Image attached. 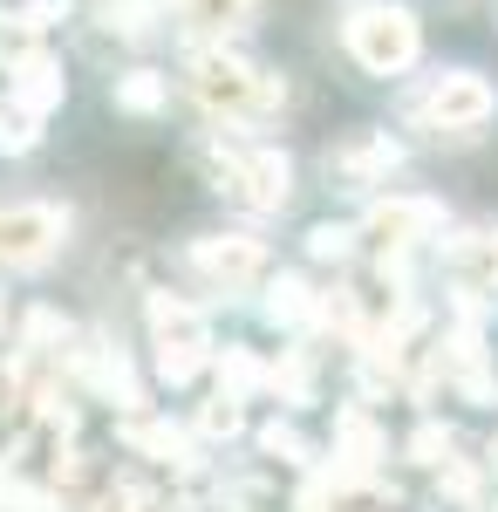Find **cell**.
Returning <instances> with one entry per match:
<instances>
[{"label":"cell","instance_id":"cell-5","mask_svg":"<svg viewBox=\"0 0 498 512\" xmlns=\"http://www.w3.org/2000/svg\"><path fill=\"white\" fill-rule=\"evenodd\" d=\"M69 233L62 205H7L0 212V267H41Z\"/></svg>","mask_w":498,"mask_h":512},{"label":"cell","instance_id":"cell-4","mask_svg":"<svg viewBox=\"0 0 498 512\" xmlns=\"http://www.w3.org/2000/svg\"><path fill=\"white\" fill-rule=\"evenodd\" d=\"M151 335H157V369L171 376V383H192L198 369H205V349H212V328L185 308V301H171V294H157L151 301Z\"/></svg>","mask_w":498,"mask_h":512},{"label":"cell","instance_id":"cell-8","mask_svg":"<svg viewBox=\"0 0 498 512\" xmlns=\"http://www.w3.org/2000/svg\"><path fill=\"white\" fill-rule=\"evenodd\" d=\"M444 226V205H430V198H389L369 212V239H383V246H417Z\"/></svg>","mask_w":498,"mask_h":512},{"label":"cell","instance_id":"cell-19","mask_svg":"<svg viewBox=\"0 0 498 512\" xmlns=\"http://www.w3.org/2000/svg\"><path fill=\"white\" fill-rule=\"evenodd\" d=\"M348 239H355L348 226H314V233H307V246H314L321 260H342V253H348Z\"/></svg>","mask_w":498,"mask_h":512},{"label":"cell","instance_id":"cell-3","mask_svg":"<svg viewBox=\"0 0 498 512\" xmlns=\"http://www.w3.org/2000/svg\"><path fill=\"white\" fill-rule=\"evenodd\" d=\"M417 14H403V7H362L355 21H348V55L369 69V76H396V69H410L417 62Z\"/></svg>","mask_w":498,"mask_h":512},{"label":"cell","instance_id":"cell-9","mask_svg":"<svg viewBox=\"0 0 498 512\" xmlns=\"http://www.w3.org/2000/svg\"><path fill=\"white\" fill-rule=\"evenodd\" d=\"M451 280H458L464 294H498V226L464 233L451 246Z\"/></svg>","mask_w":498,"mask_h":512},{"label":"cell","instance_id":"cell-14","mask_svg":"<svg viewBox=\"0 0 498 512\" xmlns=\"http://www.w3.org/2000/svg\"><path fill=\"white\" fill-rule=\"evenodd\" d=\"M116 103H123V110H164V76H151V69L123 76L116 82Z\"/></svg>","mask_w":498,"mask_h":512},{"label":"cell","instance_id":"cell-11","mask_svg":"<svg viewBox=\"0 0 498 512\" xmlns=\"http://www.w3.org/2000/svg\"><path fill=\"white\" fill-rule=\"evenodd\" d=\"M335 171L355 178V185H362V178H389V171H396V144H389L383 130H362V137H348L342 151H335Z\"/></svg>","mask_w":498,"mask_h":512},{"label":"cell","instance_id":"cell-17","mask_svg":"<svg viewBox=\"0 0 498 512\" xmlns=\"http://www.w3.org/2000/svg\"><path fill=\"white\" fill-rule=\"evenodd\" d=\"M198 424H205V437H232V431H239V396L205 403V417H198Z\"/></svg>","mask_w":498,"mask_h":512},{"label":"cell","instance_id":"cell-1","mask_svg":"<svg viewBox=\"0 0 498 512\" xmlns=\"http://www.w3.org/2000/svg\"><path fill=\"white\" fill-rule=\"evenodd\" d=\"M192 96L205 103V110L232 117V123H246V117H267V110H280V82H273V76H260L253 62L226 55V48H205V55H192Z\"/></svg>","mask_w":498,"mask_h":512},{"label":"cell","instance_id":"cell-13","mask_svg":"<svg viewBox=\"0 0 498 512\" xmlns=\"http://www.w3.org/2000/svg\"><path fill=\"white\" fill-rule=\"evenodd\" d=\"M123 444H130V451H151L164 465H185V437L164 431V424H123Z\"/></svg>","mask_w":498,"mask_h":512},{"label":"cell","instance_id":"cell-7","mask_svg":"<svg viewBox=\"0 0 498 512\" xmlns=\"http://www.w3.org/2000/svg\"><path fill=\"white\" fill-rule=\"evenodd\" d=\"M430 123H444V130H478V123L498 110V96H492V82L485 76H444L437 89H430Z\"/></svg>","mask_w":498,"mask_h":512},{"label":"cell","instance_id":"cell-21","mask_svg":"<svg viewBox=\"0 0 498 512\" xmlns=\"http://www.w3.org/2000/svg\"><path fill=\"white\" fill-rule=\"evenodd\" d=\"M444 444H451L444 431H417V458H423V465H437V451H444Z\"/></svg>","mask_w":498,"mask_h":512},{"label":"cell","instance_id":"cell-10","mask_svg":"<svg viewBox=\"0 0 498 512\" xmlns=\"http://www.w3.org/2000/svg\"><path fill=\"white\" fill-rule=\"evenodd\" d=\"M7 96H14V110H21V117H48V110L62 103V76H55V62L28 55L21 69H7Z\"/></svg>","mask_w":498,"mask_h":512},{"label":"cell","instance_id":"cell-16","mask_svg":"<svg viewBox=\"0 0 498 512\" xmlns=\"http://www.w3.org/2000/svg\"><path fill=\"white\" fill-rule=\"evenodd\" d=\"M267 315H273V321H301V315H307V287H301L294 274H280V280H273Z\"/></svg>","mask_w":498,"mask_h":512},{"label":"cell","instance_id":"cell-18","mask_svg":"<svg viewBox=\"0 0 498 512\" xmlns=\"http://www.w3.org/2000/svg\"><path fill=\"white\" fill-rule=\"evenodd\" d=\"M96 512H157V499H151V492H137V485H116V492L96 499Z\"/></svg>","mask_w":498,"mask_h":512},{"label":"cell","instance_id":"cell-15","mask_svg":"<svg viewBox=\"0 0 498 512\" xmlns=\"http://www.w3.org/2000/svg\"><path fill=\"white\" fill-rule=\"evenodd\" d=\"M157 14V0H103V28H116V35H144Z\"/></svg>","mask_w":498,"mask_h":512},{"label":"cell","instance_id":"cell-20","mask_svg":"<svg viewBox=\"0 0 498 512\" xmlns=\"http://www.w3.org/2000/svg\"><path fill=\"white\" fill-rule=\"evenodd\" d=\"M260 444H267L273 458H307V444H301V431H287V424H267V437H260Z\"/></svg>","mask_w":498,"mask_h":512},{"label":"cell","instance_id":"cell-6","mask_svg":"<svg viewBox=\"0 0 498 512\" xmlns=\"http://www.w3.org/2000/svg\"><path fill=\"white\" fill-rule=\"evenodd\" d=\"M192 267L205 280H212V287H253V280L267 274V246H260V239H239V233H219V239H198L192 246Z\"/></svg>","mask_w":498,"mask_h":512},{"label":"cell","instance_id":"cell-2","mask_svg":"<svg viewBox=\"0 0 498 512\" xmlns=\"http://www.w3.org/2000/svg\"><path fill=\"white\" fill-rule=\"evenodd\" d=\"M205 171L219 178V192L239 198L246 212H280L287 205V158L280 151H246V144H205Z\"/></svg>","mask_w":498,"mask_h":512},{"label":"cell","instance_id":"cell-22","mask_svg":"<svg viewBox=\"0 0 498 512\" xmlns=\"http://www.w3.org/2000/svg\"><path fill=\"white\" fill-rule=\"evenodd\" d=\"M0 328H7V294H0Z\"/></svg>","mask_w":498,"mask_h":512},{"label":"cell","instance_id":"cell-12","mask_svg":"<svg viewBox=\"0 0 498 512\" xmlns=\"http://www.w3.org/2000/svg\"><path fill=\"white\" fill-rule=\"evenodd\" d=\"M260 14V0H178V21L192 35H226V28H246Z\"/></svg>","mask_w":498,"mask_h":512}]
</instances>
